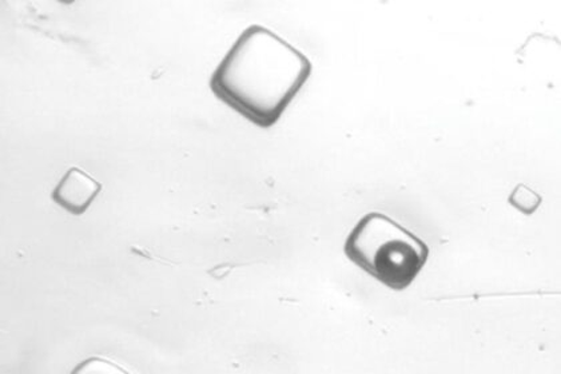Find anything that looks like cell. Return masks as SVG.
I'll return each instance as SVG.
<instances>
[{"label":"cell","mask_w":561,"mask_h":374,"mask_svg":"<svg viewBox=\"0 0 561 374\" xmlns=\"http://www.w3.org/2000/svg\"><path fill=\"white\" fill-rule=\"evenodd\" d=\"M102 183L94 180L87 171L72 167L53 192V201L66 212L82 216L102 192Z\"/></svg>","instance_id":"cell-3"},{"label":"cell","mask_w":561,"mask_h":374,"mask_svg":"<svg viewBox=\"0 0 561 374\" xmlns=\"http://www.w3.org/2000/svg\"><path fill=\"white\" fill-rule=\"evenodd\" d=\"M312 73L308 57L262 26H250L217 66L210 89L255 126L277 124Z\"/></svg>","instance_id":"cell-1"},{"label":"cell","mask_w":561,"mask_h":374,"mask_svg":"<svg viewBox=\"0 0 561 374\" xmlns=\"http://www.w3.org/2000/svg\"><path fill=\"white\" fill-rule=\"evenodd\" d=\"M510 201L518 211L533 214L539 207L541 199L529 188L518 185L512 193Z\"/></svg>","instance_id":"cell-4"},{"label":"cell","mask_w":561,"mask_h":374,"mask_svg":"<svg viewBox=\"0 0 561 374\" xmlns=\"http://www.w3.org/2000/svg\"><path fill=\"white\" fill-rule=\"evenodd\" d=\"M345 254L393 291H404L423 271L430 248L386 214L371 212L358 220L344 247Z\"/></svg>","instance_id":"cell-2"}]
</instances>
